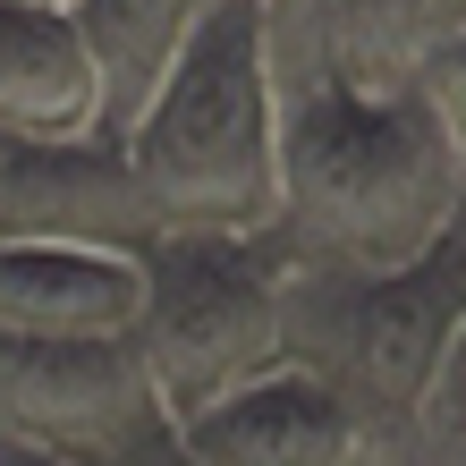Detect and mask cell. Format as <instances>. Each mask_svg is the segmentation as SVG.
Returning a JSON list of instances; mask_svg holds the SVG:
<instances>
[{
	"label": "cell",
	"instance_id": "cell-1",
	"mask_svg": "<svg viewBox=\"0 0 466 466\" xmlns=\"http://www.w3.org/2000/svg\"><path fill=\"white\" fill-rule=\"evenodd\" d=\"M466 221V170L416 76H280V246L314 271H399Z\"/></svg>",
	"mask_w": 466,
	"mask_h": 466
},
{
	"label": "cell",
	"instance_id": "cell-2",
	"mask_svg": "<svg viewBox=\"0 0 466 466\" xmlns=\"http://www.w3.org/2000/svg\"><path fill=\"white\" fill-rule=\"evenodd\" d=\"M111 161L153 238L280 229V51L263 0H204L119 119Z\"/></svg>",
	"mask_w": 466,
	"mask_h": 466
},
{
	"label": "cell",
	"instance_id": "cell-3",
	"mask_svg": "<svg viewBox=\"0 0 466 466\" xmlns=\"http://www.w3.org/2000/svg\"><path fill=\"white\" fill-rule=\"evenodd\" d=\"M458 331H466V221L399 271L289 263V365L331 381L381 441L407 432Z\"/></svg>",
	"mask_w": 466,
	"mask_h": 466
},
{
	"label": "cell",
	"instance_id": "cell-4",
	"mask_svg": "<svg viewBox=\"0 0 466 466\" xmlns=\"http://www.w3.org/2000/svg\"><path fill=\"white\" fill-rule=\"evenodd\" d=\"M136 365L178 416L289 365V246L263 238H153L145 229V314Z\"/></svg>",
	"mask_w": 466,
	"mask_h": 466
},
{
	"label": "cell",
	"instance_id": "cell-5",
	"mask_svg": "<svg viewBox=\"0 0 466 466\" xmlns=\"http://www.w3.org/2000/svg\"><path fill=\"white\" fill-rule=\"evenodd\" d=\"M178 450L187 466H390V441L306 365H280L178 416Z\"/></svg>",
	"mask_w": 466,
	"mask_h": 466
},
{
	"label": "cell",
	"instance_id": "cell-6",
	"mask_svg": "<svg viewBox=\"0 0 466 466\" xmlns=\"http://www.w3.org/2000/svg\"><path fill=\"white\" fill-rule=\"evenodd\" d=\"M145 238H0V339H136Z\"/></svg>",
	"mask_w": 466,
	"mask_h": 466
},
{
	"label": "cell",
	"instance_id": "cell-7",
	"mask_svg": "<svg viewBox=\"0 0 466 466\" xmlns=\"http://www.w3.org/2000/svg\"><path fill=\"white\" fill-rule=\"evenodd\" d=\"M0 145L111 153V86H102L86 17L0 0Z\"/></svg>",
	"mask_w": 466,
	"mask_h": 466
},
{
	"label": "cell",
	"instance_id": "cell-8",
	"mask_svg": "<svg viewBox=\"0 0 466 466\" xmlns=\"http://www.w3.org/2000/svg\"><path fill=\"white\" fill-rule=\"evenodd\" d=\"M399 458H407V466H466V331H458V348H450L441 381L424 390V407L407 416Z\"/></svg>",
	"mask_w": 466,
	"mask_h": 466
},
{
	"label": "cell",
	"instance_id": "cell-9",
	"mask_svg": "<svg viewBox=\"0 0 466 466\" xmlns=\"http://www.w3.org/2000/svg\"><path fill=\"white\" fill-rule=\"evenodd\" d=\"M416 86H424V102H432V119L450 127L458 170H466V25H458V35H441V43L416 60Z\"/></svg>",
	"mask_w": 466,
	"mask_h": 466
},
{
	"label": "cell",
	"instance_id": "cell-10",
	"mask_svg": "<svg viewBox=\"0 0 466 466\" xmlns=\"http://www.w3.org/2000/svg\"><path fill=\"white\" fill-rule=\"evenodd\" d=\"M0 466H68V458H51V450H25V441H0Z\"/></svg>",
	"mask_w": 466,
	"mask_h": 466
},
{
	"label": "cell",
	"instance_id": "cell-11",
	"mask_svg": "<svg viewBox=\"0 0 466 466\" xmlns=\"http://www.w3.org/2000/svg\"><path fill=\"white\" fill-rule=\"evenodd\" d=\"M35 9H68V17H86V9H94V0H35Z\"/></svg>",
	"mask_w": 466,
	"mask_h": 466
}]
</instances>
